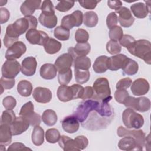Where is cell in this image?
I'll use <instances>...</instances> for the list:
<instances>
[{"instance_id":"cell-1","label":"cell","mask_w":151,"mask_h":151,"mask_svg":"<svg viewBox=\"0 0 151 151\" xmlns=\"http://www.w3.org/2000/svg\"><path fill=\"white\" fill-rule=\"evenodd\" d=\"M38 25L37 19L34 16L25 17L16 20L7 26L5 34L17 38L31 29H35Z\"/></svg>"},{"instance_id":"cell-2","label":"cell","mask_w":151,"mask_h":151,"mask_svg":"<svg viewBox=\"0 0 151 151\" xmlns=\"http://www.w3.org/2000/svg\"><path fill=\"white\" fill-rule=\"evenodd\" d=\"M127 50L131 54L143 60L147 64H151V44L149 41L144 39L135 41Z\"/></svg>"},{"instance_id":"cell-3","label":"cell","mask_w":151,"mask_h":151,"mask_svg":"<svg viewBox=\"0 0 151 151\" xmlns=\"http://www.w3.org/2000/svg\"><path fill=\"white\" fill-rule=\"evenodd\" d=\"M93 88L94 90L93 99L108 103L112 99L109 83L106 78H97L93 83Z\"/></svg>"},{"instance_id":"cell-4","label":"cell","mask_w":151,"mask_h":151,"mask_svg":"<svg viewBox=\"0 0 151 151\" xmlns=\"http://www.w3.org/2000/svg\"><path fill=\"white\" fill-rule=\"evenodd\" d=\"M117 134L119 137L130 136L134 137L136 140L141 150L143 149L145 146H150V134L146 137L145 133L142 130H129L120 126L117 130Z\"/></svg>"},{"instance_id":"cell-5","label":"cell","mask_w":151,"mask_h":151,"mask_svg":"<svg viewBox=\"0 0 151 151\" xmlns=\"http://www.w3.org/2000/svg\"><path fill=\"white\" fill-rule=\"evenodd\" d=\"M122 120L124 125L128 129H139L144 124L143 117L130 108L123 111Z\"/></svg>"},{"instance_id":"cell-6","label":"cell","mask_w":151,"mask_h":151,"mask_svg":"<svg viewBox=\"0 0 151 151\" xmlns=\"http://www.w3.org/2000/svg\"><path fill=\"white\" fill-rule=\"evenodd\" d=\"M100 105V101L96 100H87L80 104L73 113L78 122L83 123L88 117L90 113L96 110Z\"/></svg>"},{"instance_id":"cell-7","label":"cell","mask_w":151,"mask_h":151,"mask_svg":"<svg viewBox=\"0 0 151 151\" xmlns=\"http://www.w3.org/2000/svg\"><path fill=\"white\" fill-rule=\"evenodd\" d=\"M124 106L140 112H146L150 109V101L146 97L135 98L129 96L124 103Z\"/></svg>"},{"instance_id":"cell-8","label":"cell","mask_w":151,"mask_h":151,"mask_svg":"<svg viewBox=\"0 0 151 151\" xmlns=\"http://www.w3.org/2000/svg\"><path fill=\"white\" fill-rule=\"evenodd\" d=\"M83 21V14L81 11L76 10L72 14L65 15L63 17L61 25L68 29L74 27H79L82 24Z\"/></svg>"},{"instance_id":"cell-9","label":"cell","mask_w":151,"mask_h":151,"mask_svg":"<svg viewBox=\"0 0 151 151\" xmlns=\"http://www.w3.org/2000/svg\"><path fill=\"white\" fill-rule=\"evenodd\" d=\"M21 66L15 60H7L3 64L1 71L2 77L8 78H14L21 71Z\"/></svg>"},{"instance_id":"cell-10","label":"cell","mask_w":151,"mask_h":151,"mask_svg":"<svg viewBox=\"0 0 151 151\" xmlns=\"http://www.w3.org/2000/svg\"><path fill=\"white\" fill-rule=\"evenodd\" d=\"M25 37L27 40L33 45H44L47 40L50 38L48 34L42 31L37 30L36 29H31L28 30Z\"/></svg>"},{"instance_id":"cell-11","label":"cell","mask_w":151,"mask_h":151,"mask_svg":"<svg viewBox=\"0 0 151 151\" xmlns=\"http://www.w3.org/2000/svg\"><path fill=\"white\" fill-rule=\"evenodd\" d=\"M27 47L25 44L18 41L12 46L9 47L5 53V58L6 60H16L19 58L26 52Z\"/></svg>"},{"instance_id":"cell-12","label":"cell","mask_w":151,"mask_h":151,"mask_svg":"<svg viewBox=\"0 0 151 151\" xmlns=\"http://www.w3.org/2000/svg\"><path fill=\"white\" fill-rule=\"evenodd\" d=\"M74 60L73 57L70 53H64L60 55L55 60L54 65L58 73L65 71L70 69Z\"/></svg>"},{"instance_id":"cell-13","label":"cell","mask_w":151,"mask_h":151,"mask_svg":"<svg viewBox=\"0 0 151 151\" xmlns=\"http://www.w3.org/2000/svg\"><path fill=\"white\" fill-rule=\"evenodd\" d=\"M115 12L119 14L118 21L122 27L129 28L133 25L134 18L133 17L130 10L127 7L122 6Z\"/></svg>"},{"instance_id":"cell-14","label":"cell","mask_w":151,"mask_h":151,"mask_svg":"<svg viewBox=\"0 0 151 151\" xmlns=\"http://www.w3.org/2000/svg\"><path fill=\"white\" fill-rule=\"evenodd\" d=\"M150 88L149 82L143 78L135 80L131 84V91L133 95L140 96L148 93Z\"/></svg>"},{"instance_id":"cell-15","label":"cell","mask_w":151,"mask_h":151,"mask_svg":"<svg viewBox=\"0 0 151 151\" xmlns=\"http://www.w3.org/2000/svg\"><path fill=\"white\" fill-rule=\"evenodd\" d=\"M29 121L22 116L16 117L14 122L10 125L12 136H17L25 132L29 127Z\"/></svg>"},{"instance_id":"cell-16","label":"cell","mask_w":151,"mask_h":151,"mask_svg":"<svg viewBox=\"0 0 151 151\" xmlns=\"http://www.w3.org/2000/svg\"><path fill=\"white\" fill-rule=\"evenodd\" d=\"M32 96L37 102L44 104L49 103L51 101L52 94L49 88L37 87L34 90Z\"/></svg>"},{"instance_id":"cell-17","label":"cell","mask_w":151,"mask_h":151,"mask_svg":"<svg viewBox=\"0 0 151 151\" xmlns=\"http://www.w3.org/2000/svg\"><path fill=\"white\" fill-rule=\"evenodd\" d=\"M37 62L34 57H28L25 58L21 63V73L26 76H32L36 71Z\"/></svg>"},{"instance_id":"cell-18","label":"cell","mask_w":151,"mask_h":151,"mask_svg":"<svg viewBox=\"0 0 151 151\" xmlns=\"http://www.w3.org/2000/svg\"><path fill=\"white\" fill-rule=\"evenodd\" d=\"M129 58L122 54H118L108 58L107 67L111 71L122 69Z\"/></svg>"},{"instance_id":"cell-19","label":"cell","mask_w":151,"mask_h":151,"mask_svg":"<svg viewBox=\"0 0 151 151\" xmlns=\"http://www.w3.org/2000/svg\"><path fill=\"white\" fill-rule=\"evenodd\" d=\"M146 5L143 2H137L130 6V9L135 17L145 18L150 12V1Z\"/></svg>"},{"instance_id":"cell-20","label":"cell","mask_w":151,"mask_h":151,"mask_svg":"<svg viewBox=\"0 0 151 151\" xmlns=\"http://www.w3.org/2000/svg\"><path fill=\"white\" fill-rule=\"evenodd\" d=\"M41 1L40 0H27L21 5L20 11L25 17L32 16L35 10L41 8Z\"/></svg>"},{"instance_id":"cell-21","label":"cell","mask_w":151,"mask_h":151,"mask_svg":"<svg viewBox=\"0 0 151 151\" xmlns=\"http://www.w3.org/2000/svg\"><path fill=\"white\" fill-rule=\"evenodd\" d=\"M121 139L118 143V147L120 149L126 151L130 150H141L136 140L130 136H125Z\"/></svg>"},{"instance_id":"cell-22","label":"cell","mask_w":151,"mask_h":151,"mask_svg":"<svg viewBox=\"0 0 151 151\" xmlns=\"http://www.w3.org/2000/svg\"><path fill=\"white\" fill-rule=\"evenodd\" d=\"M90 50L91 46L88 42L77 43L74 47H70L68 49V52L75 59L77 57L87 55L90 52Z\"/></svg>"},{"instance_id":"cell-23","label":"cell","mask_w":151,"mask_h":151,"mask_svg":"<svg viewBox=\"0 0 151 151\" xmlns=\"http://www.w3.org/2000/svg\"><path fill=\"white\" fill-rule=\"evenodd\" d=\"M63 130L68 133H74L78 131L80 124L78 120L73 115L65 117L61 122Z\"/></svg>"},{"instance_id":"cell-24","label":"cell","mask_w":151,"mask_h":151,"mask_svg":"<svg viewBox=\"0 0 151 151\" xmlns=\"http://www.w3.org/2000/svg\"><path fill=\"white\" fill-rule=\"evenodd\" d=\"M57 96L58 100L63 102H67L74 100V94L71 86L61 85L57 91Z\"/></svg>"},{"instance_id":"cell-25","label":"cell","mask_w":151,"mask_h":151,"mask_svg":"<svg viewBox=\"0 0 151 151\" xmlns=\"http://www.w3.org/2000/svg\"><path fill=\"white\" fill-rule=\"evenodd\" d=\"M57 72V70L54 64L45 63L41 67L40 75L45 80H52L56 77Z\"/></svg>"},{"instance_id":"cell-26","label":"cell","mask_w":151,"mask_h":151,"mask_svg":"<svg viewBox=\"0 0 151 151\" xmlns=\"http://www.w3.org/2000/svg\"><path fill=\"white\" fill-rule=\"evenodd\" d=\"M58 142L60 147L64 151L80 150L76 140L67 136H61Z\"/></svg>"},{"instance_id":"cell-27","label":"cell","mask_w":151,"mask_h":151,"mask_svg":"<svg viewBox=\"0 0 151 151\" xmlns=\"http://www.w3.org/2000/svg\"><path fill=\"white\" fill-rule=\"evenodd\" d=\"M12 132L10 126L1 123L0 125V144L7 146L10 144L12 140Z\"/></svg>"},{"instance_id":"cell-28","label":"cell","mask_w":151,"mask_h":151,"mask_svg":"<svg viewBox=\"0 0 151 151\" xmlns=\"http://www.w3.org/2000/svg\"><path fill=\"white\" fill-rule=\"evenodd\" d=\"M45 52L49 54H54L57 53L61 48V43L55 39L49 38L43 45Z\"/></svg>"},{"instance_id":"cell-29","label":"cell","mask_w":151,"mask_h":151,"mask_svg":"<svg viewBox=\"0 0 151 151\" xmlns=\"http://www.w3.org/2000/svg\"><path fill=\"white\" fill-rule=\"evenodd\" d=\"M38 21L42 26L51 29L56 26L58 19L55 15H47L41 13L38 17Z\"/></svg>"},{"instance_id":"cell-30","label":"cell","mask_w":151,"mask_h":151,"mask_svg":"<svg viewBox=\"0 0 151 151\" xmlns=\"http://www.w3.org/2000/svg\"><path fill=\"white\" fill-rule=\"evenodd\" d=\"M108 58L106 55H100L96 59L93 68L96 73H103L107 71Z\"/></svg>"},{"instance_id":"cell-31","label":"cell","mask_w":151,"mask_h":151,"mask_svg":"<svg viewBox=\"0 0 151 151\" xmlns=\"http://www.w3.org/2000/svg\"><path fill=\"white\" fill-rule=\"evenodd\" d=\"M122 70L124 75L133 76L137 73L139 65L136 61L129 58Z\"/></svg>"},{"instance_id":"cell-32","label":"cell","mask_w":151,"mask_h":151,"mask_svg":"<svg viewBox=\"0 0 151 151\" xmlns=\"http://www.w3.org/2000/svg\"><path fill=\"white\" fill-rule=\"evenodd\" d=\"M31 140L35 146H41L44 142V131L40 126H34L31 134Z\"/></svg>"},{"instance_id":"cell-33","label":"cell","mask_w":151,"mask_h":151,"mask_svg":"<svg viewBox=\"0 0 151 151\" xmlns=\"http://www.w3.org/2000/svg\"><path fill=\"white\" fill-rule=\"evenodd\" d=\"M32 88L31 83L26 80H21L17 85L18 93L23 97L29 96L32 93Z\"/></svg>"},{"instance_id":"cell-34","label":"cell","mask_w":151,"mask_h":151,"mask_svg":"<svg viewBox=\"0 0 151 151\" xmlns=\"http://www.w3.org/2000/svg\"><path fill=\"white\" fill-rule=\"evenodd\" d=\"M74 69L88 70L91 65L90 59L86 56L77 57L74 60Z\"/></svg>"},{"instance_id":"cell-35","label":"cell","mask_w":151,"mask_h":151,"mask_svg":"<svg viewBox=\"0 0 151 151\" xmlns=\"http://www.w3.org/2000/svg\"><path fill=\"white\" fill-rule=\"evenodd\" d=\"M42 122L48 126H54L57 121V116L55 111L51 109L45 110L41 116Z\"/></svg>"},{"instance_id":"cell-36","label":"cell","mask_w":151,"mask_h":151,"mask_svg":"<svg viewBox=\"0 0 151 151\" xmlns=\"http://www.w3.org/2000/svg\"><path fill=\"white\" fill-rule=\"evenodd\" d=\"M97 14L94 11H87L83 15L84 24L89 28H93L97 25L98 23Z\"/></svg>"},{"instance_id":"cell-37","label":"cell","mask_w":151,"mask_h":151,"mask_svg":"<svg viewBox=\"0 0 151 151\" xmlns=\"http://www.w3.org/2000/svg\"><path fill=\"white\" fill-rule=\"evenodd\" d=\"M54 37L60 41H66L70 38V29L62 27H57L54 31Z\"/></svg>"},{"instance_id":"cell-38","label":"cell","mask_w":151,"mask_h":151,"mask_svg":"<svg viewBox=\"0 0 151 151\" xmlns=\"http://www.w3.org/2000/svg\"><path fill=\"white\" fill-rule=\"evenodd\" d=\"M74 74L76 82L81 84L87 83L90 77V71L88 70L74 69Z\"/></svg>"},{"instance_id":"cell-39","label":"cell","mask_w":151,"mask_h":151,"mask_svg":"<svg viewBox=\"0 0 151 151\" xmlns=\"http://www.w3.org/2000/svg\"><path fill=\"white\" fill-rule=\"evenodd\" d=\"M60 137L59 131L54 128L49 129L45 132L46 140L50 143H55L58 142Z\"/></svg>"},{"instance_id":"cell-40","label":"cell","mask_w":151,"mask_h":151,"mask_svg":"<svg viewBox=\"0 0 151 151\" xmlns=\"http://www.w3.org/2000/svg\"><path fill=\"white\" fill-rule=\"evenodd\" d=\"M16 116L15 113L12 110H4L1 116V123L11 125L15 120Z\"/></svg>"},{"instance_id":"cell-41","label":"cell","mask_w":151,"mask_h":151,"mask_svg":"<svg viewBox=\"0 0 151 151\" xmlns=\"http://www.w3.org/2000/svg\"><path fill=\"white\" fill-rule=\"evenodd\" d=\"M72 77V71L71 69H69L67 71L58 73V81L61 85H67L70 82Z\"/></svg>"},{"instance_id":"cell-42","label":"cell","mask_w":151,"mask_h":151,"mask_svg":"<svg viewBox=\"0 0 151 151\" xmlns=\"http://www.w3.org/2000/svg\"><path fill=\"white\" fill-rule=\"evenodd\" d=\"M22 117L26 118L29 121L30 125L32 126H39L41 122L40 115L34 112V110L28 113L24 116Z\"/></svg>"},{"instance_id":"cell-43","label":"cell","mask_w":151,"mask_h":151,"mask_svg":"<svg viewBox=\"0 0 151 151\" xmlns=\"http://www.w3.org/2000/svg\"><path fill=\"white\" fill-rule=\"evenodd\" d=\"M109 35L111 40L118 41L123 35V29L120 27L116 25L110 29V31L109 32Z\"/></svg>"},{"instance_id":"cell-44","label":"cell","mask_w":151,"mask_h":151,"mask_svg":"<svg viewBox=\"0 0 151 151\" xmlns=\"http://www.w3.org/2000/svg\"><path fill=\"white\" fill-rule=\"evenodd\" d=\"M40 9L42 14L47 15H55V11L52 2L50 0H45L42 1Z\"/></svg>"},{"instance_id":"cell-45","label":"cell","mask_w":151,"mask_h":151,"mask_svg":"<svg viewBox=\"0 0 151 151\" xmlns=\"http://www.w3.org/2000/svg\"><path fill=\"white\" fill-rule=\"evenodd\" d=\"M106 50L111 55L118 54L122 50V47L117 41L110 40L106 44Z\"/></svg>"},{"instance_id":"cell-46","label":"cell","mask_w":151,"mask_h":151,"mask_svg":"<svg viewBox=\"0 0 151 151\" xmlns=\"http://www.w3.org/2000/svg\"><path fill=\"white\" fill-rule=\"evenodd\" d=\"M89 39V34L88 32L81 28H78L75 33V40L78 43L87 42Z\"/></svg>"},{"instance_id":"cell-47","label":"cell","mask_w":151,"mask_h":151,"mask_svg":"<svg viewBox=\"0 0 151 151\" xmlns=\"http://www.w3.org/2000/svg\"><path fill=\"white\" fill-rule=\"evenodd\" d=\"M75 2L71 1H61L58 2L55 8L60 12H67L71 9L74 5Z\"/></svg>"},{"instance_id":"cell-48","label":"cell","mask_w":151,"mask_h":151,"mask_svg":"<svg viewBox=\"0 0 151 151\" xmlns=\"http://www.w3.org/2000/svg\"><path fill=\"white\" fill-rule=\"evenodd\" d=\"M129 94L126 89H117L114 93V99L116 101L120 104H124Z\"/></svg>"},{"instance_id":"cell-49","label":"cell","mask_w":151,"mask_h":151,"mask_svg":"<svg viewBox=\"0 0 151 151\" xmlns=\"http://www.w3.org/2000/svg\"><path fill=\"white\" fill-rule=\"evenodd\" d=\"M1 87V93H2L4 90H8L12 88L15 84V78H8L4 77H1L0 80Z\"/></svg>"},{"instance_id":"cell-50","label":"cell","mask_w":151,"mask_h":151,"mask_svg":"<svg viewBox=\"0 0 151 151\" xmlns=\"http://www.w3.org/2000/svg\"><path fill=\"white\" fill-rule=\"evenodd\" d=\"M135 41V39L130 35L124 34L119 40V43L121 46H123L128 49L133 44Z\"/></svg>"},{"instance_id":"cell-51","label":"cell","mask_w":151,"mask_h":151,"mask_svg":"<svg viewBox=\"0 0 151 151\" xmlns=\"http://www.w3.org/2000/svg\"><path fill=\"white\" fill-rule=\"evenodd\" d=\"M118 22V16L115 12L109 13L106 18V25L109 29L117 25Z\"/></svg>"},{"instance_id":"cell-52","label":"cell","mask_w":151,"mask_h":151,"mask_svg":"<svg viewBox=\"0 0 151 151\" xmlns=\"http://www.w3.org/2000/svg\"><path fill=\"white\" fill-rule=\"evenodd\" d=\"M2 104L6 110H12L16 106L17 101L12 96H8L3 99Z\"/></svg>"},{"instance_id":"cell-53","label":"cell","mask_w":151,"mask_h":151,"mask_svg":"<svg viewBox=\"0 0 151 151\" xmlns=\"http://www.w3.org/2000/svg\"><path fill=\"white\" fill-rule=\"evenodd\" d=\"M71 87L73 91L74 94V100L77 99L79 98H81L83 93L84 87H83L81 85L77 84H74L72 86H71Z\"/></svg>"},{"instance_id":"cell-54","label":"cell","mask_w":151,"mask_h":151,"mask_svg":"<svg viewBox=\"0 0 151 151\" xmlns=\"http://www.w3.org/2000/svg\"><path fill=\"white\" fill-rule=\"evenodd\" d=\"M74 140H76L80 150L86 149L88 145V140L87 138L84 136H77L74 139Z\"/></svg>"},{"instance_id":"cell-55","label":"cell","mask_w":151,"mask_h":151,"mask_svg":"<svg viewBox=\"0 0 151 151\" xmlns=\"http://www.w3.org/2000/svg\"><path fill=\"white\" fill-rule=\"evenodd\" d=\"M132 80L129 77H126L122 79H120L116 84L117 89H127L132 84Z\"/></svg>"},{"instance_id":"cell-56","label":"cell","mask_w":151,"mask_h":151,"mask_svg":"<svg viewBox=\"0 0 151 151\" xmlns=\"http://www.w3.org/2000/svg\"><path fill=\"white\" fill-rule=\"evenodd\" d=\"M99 1H94V0H87V1H79L78 3L80 6L83 8L87 9H94L97 4L100 2Z\"/></svg>"},{"instance_id":"cell-57","label":"cell","mask_w":151,"mask_h":151,"mask_svg":"<svg viewBox=\"0 0 151 151\" xmlns=\"http://www.w3.org/2000/svg\"><path fill=\"white\" fill-rule=\"evenodd\" d=\"M34 104L32 103V101H29L28 102H27L21 108V110L19 113V116H24L26 114H27L29 111L34 110Z\"/></svg>"},{"instance_id":"cell-58","label":"cell","mask_w":151,"mask_h":151,"mask_svg":"<svg viewBox=\"0 0 151 151\" xmlns=\"http://www.w3.org/2000/svg\"><path fill=\"white\" fill-rule=\"evenodd\" d=\"M31 150L30 148L27 147V146H25V145L20 142H15L12 145H11L8 148V150Z\"/></svg>"},{"instance_id":"cell-59","label":"cell","mask_w":151,"mask_h":151,"mask_svg":"<svg viewBox=\"0 0 151 151\" xmlns=\"http://www.w3.org/2000/svg\"><path fill=\"white\" fill-rule=\"evenodd\" d=\"M10 17L9 11L5 8H0V22L1 24L6 22Z\"/></svg>"},{"instance_id":"cell-60","label":"cell","mask_w":151,"mask_h":151,"mask_svg":"<svg viewBox=\"0 0 151 151\" xmlns=\"http://www.w3.org/2000/svg\"><path fill=\"white\" fill-rule=\"evenodd\" d=\"M94 95V90L92 87L91 86H87L84 87V93L81 99L85 100V99H92Z\"/></svg>"},{"instance_id":"cell-61","label":"cell","mask_w":151,"mask_h":151,"mask_svg":"<svg viewBox=\"0 0 151 151\" xmlns=\"http://www.w3.org/2000/svg\"><path fill=\"white\" fill-rule=\"evenodd\" d=\"M108 6L115 11H117L119 9L122 5V2L119 0H114V1H107Z\"/></svg>"}]
</instances>
